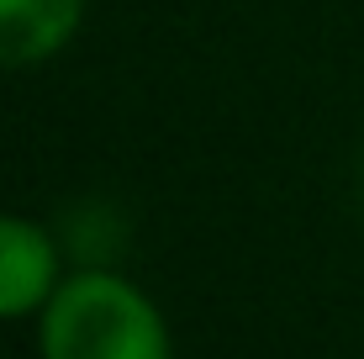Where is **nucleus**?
<instances>
[{"label": "nucleus", "instance_id": "nucleus-1", "mask_svg": "<svg viewBox=\"0 0 364 359\" xmlns=\"http://www.w3.org/2000/svg\"><path fill=\"white\" fill-rule=\"evenodd\" d=\"M37 317L43 359H174L164 312L111 264L64 275Z\"/></svg>", "mask_w": 364, "mask_h": 359}, {"label": "nucleus", "instance_id": "nucleus-2", "mask_svg": "<svg viewBox=\"0 0 364 359\" xmlns=\"http://www.w3.org/2000/svg\"><path fill=\"white\" fill-rule=\"evenodd\" d=\"M64 280V243L32 217L0 212V323L32 317Z\"/></svg>", "mask_w": 364, "mask_h": 359}, {"label": "nucleus", "instance_id": "nucleus-3", "mask_svg": "<svg viewBox=\"0 0 364 359\" xmlns=\"http://www.w3.org/2000/svg\"><path fill=\"white\" fill-rule=\"evenodd\" d=\"M85 21V0H0V69H32L64 53Z\"/></svg>", "mask_w": 364, "mask_h": 359}, {"label": "nucleus", "instance_id": "nucleus-4", "mask_svg": "<svg viewBox=\"0 0 364 359\" xmlns=\"http://www.w3.org/2000/svg\"><path fill=\"white\" fill-rule=\"evenodd\" d=\"M359 206H364V159H359Z\"/></svg>", "mask_w": 364, "mask_h": 359}]
</instances>
